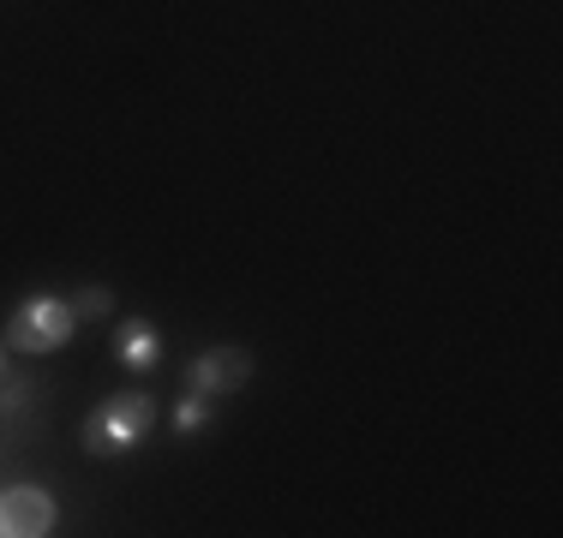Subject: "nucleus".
Segmentation results:
<instances>
[{"label":"nucleus","instance_id":"nucleus-5","mask_svg":"<svg viewBox=\"0 0 563 538\" xmlns=\"http://www.w3.org/2000/svg\"><path fill=\"white\" fill-rule=\"evenodd\" d=\"M114 359L126 371H156V359H163V335H156V323H144V317H132L126 329L114 335Z\"/></svg>","mask_w":563,"mask_h":538},{"label":"nucleus","instance_id":"nucleus-7","mask_svg":"<svg viewBox=\"0 0 563 538\" xmlns=\"http://www.w3.org/2000/svg\"><path fill=\"white\" fill-rule=\"evenodd\" d=\"M0 383H7L0 389V413H7V419L31 407V377H0Z\"/></svg>","mask_w":563,"mask_h":538},{"label":"nucleus","instance_id":"nucleus-2","mask_svg":"<svg viewBox=\"0 0 563 538\" xmlns=\"http://www.w3.org/2000/svg\"><path fill=\"white\" fill-rule=\"evenodd\" d=\"M78 335V312L55 293H36V300H24L19 312L7 323V347L12 354H55Z\"/></svg>","mask_w":563,"mask_h":538},{"label":"nucleus","instance_id":"nucleus-3","mask_svg":"<svg viewBox=\"0 0 563 538\" xmlns=\"http://www.w3.org/2000/svg\"><path fill=\"white\" fill-rule=\"evenodd\" d=\"M55 533V496L36 484H12L0 491V538H43Z\"/></svg>","mask_w":563,"mask_h":538},{"label":"nucleus","instance_id":"nucleus-6","mask_svg":"<svg viewBox=\"0 0 563 538\" xmlns=\"http://www.w3.org/2000/svg\"><path fill=\"white\" fill-rule=\"evenodd\" d=\"M205 425H210V395H198V389H192V395L174 407V430H180V437H198Z\"/></svg>","mask_w":563,"mask_h":538},{"label":"nucleus","instance_id":"nucleus-8","mask_svg":"<svg viewBox=\"0 0 563 538\" xmlns=\"http://www.w3.org/2000/svg\"><path fill=\"white\" fill-rule=\"evenodd\" d=\"M109 305H114L109 288H85V293L73 300V312H78V317H109Z\"/></svg>","mask_w":563,"mask_h":538},{"label":"nucleus","instance_id":"nucleus-1","mask_svg":"<svg viewBox=\"0 0 563 538\" xmlns=\"http://www.w3.org/2000/svg\"><path fill=\"white\" fill-rule=\"evenodd\" d=\"M151 425H156V401L144 395V389H120V395H109V401H102V407L85 419V455L114 461V455L139 449Z\"/></svg>","mask_w":563,"mask_h":538},{"label":"nucleus","instance_id":"nucleus-4","mask_svg":"<svg viewBox=\"0 0 563 538\" xmlns=\"http://www.w3.org/2000/svg\"><path fill=\"white\" fill-rule=\"evenodd\" d=\"M246 377H252V354H240V347H210V354L192 359V377H186V383H192L198 395H234Z\"/></svg>","mask_w":563,"mask_h":538}]
</instances>
